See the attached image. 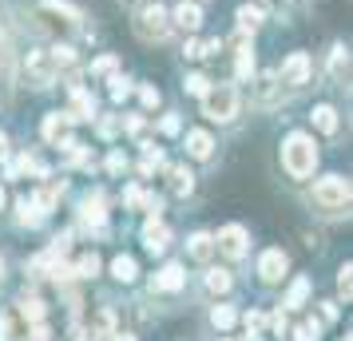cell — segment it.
<instances>
[{
	"label": "cell",
	"instance_id": "obj_1",
	"mask_svg": "<svg viewBox=\"0 0 353 341\" xmlns=\"http://www.w3.org/2000/svg\"><path fill=\"white\" fill-rule=\"evenodd\" d=\"M314 163H318V147L314 139L305 135V131H294L282 147V167L290 171V179H305V175H314Z\"/></svg>",
	"mask_w": 353,
	"mask_h": 341
},
{
	"label": "cell",
	"instance_id": "obj_2",
	"mask_svg": "<svg viewBox=\"0 0 353 341\" xmlns=\"http://www.w3.org/2000/svg\"><path fill=\"white\" fill-rule=\"evenodd\" d=\"M203 115L210 123H230L239 115V92L230 83H219V87H207L203 92Z\"/></svg>",
	"mask_w": 353,
	"mask_h": 341
},
{
	"label": "cell",
	"instance_id": "obj_3",
	"mask_svg": "<svg viewBox=\"0 0 353 341\" xmlns=\"http://www.w3.org/2000/svg\"><path fill=\"white\" fill-rule=\"evenodd\" d=\"M36 20H40V28L52 36L60 32H72L76 24H80V12L72 8V4H60V0H44L40 4V12H36Z\"/></svg>",
	"mask_w": 353,
	"mask_h": 341
},
{
	"label": "cell",
	"instance_id": "obj_4",
	"mask_svg": "<svg viewBox=\"0 0 353 341\" xmlns=\"http://www.w3.org/2000/svg\"><path fill=\"white\" fill-rule=\"evenodd\" d=\"M56 60H52V48H32L24 56V80L32 87H52L56 83Z\"/></svg>",
	"mask_w": 353,
	"mask_h": 341
},
{
	"label": "cell",
	"instance_id": "obj_5",
	"mask_svg": "<svg viewBox=\"0 0 353 341\" xmlns=\"http://www.w3.org/2000/svg\"><path fill=\"white\" fill-rule=\"evenodd\" d=\"M314 198H318V207H325V211H341L350 203V183L341 179V175H330V179H321L314 187Z\"/></svg>",
	"mask_w": 353,
	"mask_h": 341
},
{
	"label": "cell",
	"instance_id": "obj_6",
	"mask_svg": "<svg viewBox=\"0 0 353 341\" xmlns=\"http://www.w3.org/2000/svg\"><path fill=\"white\" fill-rule=\"evenodd\" d=\"M135 32L143 36V40H163V36L171 32V20H167V12H163L159 4H151V8H143L135 17Z\"/></svg>",
	"mask_w": 353,
	"mask_h": 341
},
{
	"label": "cell",
	"instance_id": "obj_7",
	"mask_svg": "<svg viewBox=\"0 0 353 341\" xmlns=\"http://www.w3.org/2000/svg\"><path fill=\"white\" fill-rule=\"evenodd\" d=\"M310 72H314V64H310V56L305 52H294L286 64H282V83H290V87H302V83H310Z\"/></svg>",
	"mask_w": 353,
	"mask_h": 341
},
{
	"label": "cell",
	"instance_id": "obj_8",
	"mask_svg": "<svg viewBox=\"0 0 353 341\" xmlns=\"http://www.w3.org/2000/svg\"><path fill=\"white\" fill-rule=\"evenodd\" d=\"M214 246L223 250L226 258H242V254H246V230L242 227H223L219 238H214Z\"/></svg>",
	"mask_w": 353,
	"mask_h": 341
},
{
	"label": "cell",
	"instance_id": "obj_9",
	"mask_svg": "<svg viewBox=\"0 0 353 341\" xmlns=\"http://www.w3.org/2000/svg\"><path fill=\"white\" fill-rule=\"evenodd\" d=\"M290 258L282 254V250H266L262 258H258V274H262V282H278V278L286 274Z\"/></svg>",
	"mask_w": 353,
	"mask_h": 341
},
{
	"label": "cell",
	"instance_id": "obj_10",
	"mask_svg": "<svg viewBox=\"0 0 353 341\" xmlns=\"http://www.w3.org/2000/svg\"><path fill=\"white\" fill-rule=\"evenodd\" d=\"M167 242H171V230L163 227L159 214H155V218L143 227V246L151 250V254H163V250H167Z\"/></svg>",
	"mask_w": 353,
	"mask_h": 341
},
{
	"label": "cell",
	"instance_id": "obj_11",
	"mask_svg": "<svg viewBox=\"0 0 353 341\" xmlns=\"http://www.w3.org/2000/svg\"><path fill=\"white\" fill-rule=\"evenodd\" d=\"M68 119H92L96 115V99L83 92L80 83H72V112H64Z\"/></svg>",
	"mask_w": 353,
	"mask_h": 341
},
{
	"label": "cell",
	"instance_id": "obj_12",
	"mask_svg": "<svg viewBox=\"0 0 353 341\" xmlns=\"http://www.w3.org/2000/svg\"><path fill=\"white\" fill-rule=\"evenodd\" d=\"M183 282H187V274H183V266H163L159 274H155V290H167V293H175V290H183Z\"/></svg>",
	"mask_w": 353,
	"mask_h": 341
},
{
	"label": "cell",
	"instance_id": "obj_13",
	"mask_svg": "<svg viewBox=\"0 0 353 341\" xmlns=\"http://www.w3.org/2000/svg\"><path fill=\"white\" fill-rule=\"evenodd\" d=\"M171 24H179L183 32H194V28L203 24V8H199V4H187V0H183V4L175 8V20H171Z\"/></svg>",
	"mask_w": 353,
	"mask_h": 341
},
{
	"label": "cell",
	"instance_id": "obj_14",
	"mask_svg": "<svg viewBox=\"0 0 353 341\" xmlns=\"http://www.w3.org/2000/svg\"><path fill=\"white\" fill-rule=\"evenodd\" d=\"M210 151H214V139L207 131H187V155L191 159H210Z\"/></svg>",
	"mask_w": 353,
	"mask_h": 341
},
{
	"label": "cell",
	"instance_id": "obj_15",
	"mask_svg": "<svg viewBox=\"0 0 353 341\" xmlns=\"http://www.w3.org/2000/svg\"><path fill=\"white\" fill-rule=\"evenodd\" d=\"M80 218L88 223V227H96L99 234H103V198H99V195H88V198H83Z\"/></svg>",
	"mask_w": 353,
	"mask_h": 341
},
{
	"label": "cell",
	"instance_id": "obj_16",
	"mask_svg": "<svg viewBox=\"0 0 353 341\" xmlns=\"http://www.w3.org/2000/svg\"><path fill=\"white\" fill-rule=\"evenodd\" d=\"M44 139H48V143H60V139H68V115L52 112L48 119H44Z\"/></svg>",
	"mask_w": 353,
	"mask_h": 341
},
{
	"label": "cell",
	"instance_id": "obj_17",
	"mask_svg": "<svg viewBox=\"0 0 353 341\" xmlns=\"http://www.w3.org/2000/svg\"><path fill=\"white\" fill-rule=\"evenodd\" d=\"M17 218L24 223V227H40V223H44V211L36 207V198H20L17 203Z\"/></svg>",
	"mask_w": 353,
	"mask_h": 341
},
{
	"label": "cell",
	"instance_id": "obj_18",
	"mask_svg": "<svg viewBox=\"0 0 353 341\" xmlns=\"http://www.w3.org/2000/svg\"><path fill=\"white\" fill-rule=\"evenodd\" d=\"M210 254H214V238H210L207 230L191 234V258H194V262H207Z\"/></svg>",
	"mask_w": 353,
	"mask_h": 341
},
{
	"label": "cell",
	"instance_id": "obj_19",
	"mask_svg": "<svg viewBox=\"0 0 353 341\" xmlns=\"http://www.w3.org/2000/svg\"><path fill=\"white\" fill-rule=\"evenodd\" d=\"M314 127H318L321 135H334V131H337V112L330 107V103L314 107Z\"/></svg>",
	"mask_w": 353,
	"mask_h": 341
},
{
	"label": "cell",
	"instance_id": "obj_20",
	"mask_svg": "<svg viewBox=\"0 0 353 341\" xmlns=\"http://www.w3.org/2000/svg\"><path fill=\"white\" fill-rule=\"evenodd\" d=\"M20 318H24V322H32V325H40V322H44V302L24 293V298H20Z\"/></svg>",
	"mask_w": 353,
	"mask_h": 341
},
{
	"label": "cell",
	"instance_id": "obj_21",
	"mask_svg": "<svg viewBox=\"0 0 353 341\" xmlns=\"http://www.w3.org/2000/svg\"><path fill=\"white\" fill-rule=\"evenodd\" d=\"M330 76H334V80H345V76H350V56H345L341 44L330 52Z\"/></svg>",
	"mask_w": 353,
	"mask_h": 341
},
{
	"label": "cell",
	"instance_id": "obj_22",
	"mask_svg": "<svg viewBox=\"0 0 353 341\" xmlns=\"http://www.w3.org/2000/svg\"><path fill=\"white\" fill-rule=\"evenodd\" d=\"M305 298H310V278H294V286L286 293V306L298 309V306H305Z\"/></svg>",
	"mask_w": 353,
	"mask_h": 341
},
{
	"label": "cell",
	"instance_id": "obj_23",
	"mask_svg": "<svg viewBox=\"0 0 353 341\" xmlns=\"http://www.w3.org/2000/svg\"><path fill=\"white\" fill-rule=\"evenodd\" d=\"M191 187H194V175L187 167H175V171H171V191H175V195H191Z\"/></svg>",
	"mask_w": 353,
	"mask_h": 341
},
{
	"label": "cell",
	"instance_id": "obj_24",
	"mask_svg": "<svg viewBox=\"0 0 353 341\" xmlns=\"http://www.w3.org/2000/svg\"><path fill=\"white\" fill-rule=\"evenodd\" d=\"M112 274L119 278V282H135V274H139V270H135V258H128V254H119V258L112 262Z\"/></svg>",
	"mask_w": 353,
	"mask_h": 341
},
{
	"label": "cell",
	"instance_id": "obj_25",
	"mask_svg": "<svg viewBox=\"0 0 353 341\" xmlns=\"http://www.w3.org/2000/svg\"><path fill=\"white\" fill-rule=\"evenodd\" d=\"M258 24H262V8H250V4H242V8H239V28H242V32H254Z\"/></svg>",
	"mask_w": 353,
	"mask_h": 341
},
{
	"label": "cell",
	"instance_id": "obj_26",
	"mask_svg": "<svg viewBox=\"0 0 353 341\" xmlns=\"http://www.w3.org/2000/svg\"><path fill=\"white\" fill-rule=\"evenodd\" d=\"M234 72H239V80H246V76L254 72V48H250V44H242V48H239V60H234Z\"/></svg>",
	"mask_w": 353,
	"mask_h": 341
},
{
	"label": "cell",
	"instance_id": "obj_27",
	"mask_svg": "<svg viewBox=\"0 0 353 341\" xmlns=\"http://www.w3.org/2000/svg\"><path fill=\"white\" fill-rule=\"evenodd\" d=\"M72 274H76V278H96L99 274V258H96V254H83V258L72 266Z\"/></svg>",
	"mask_w": 353,
	"mask_h": 341
},
{
	"label": "cell",
	"instance_id": "obj_28",
	"mask_svg": "<svg viewBox=\"0 0 353 341\" xmlns=\"http://www.w3.org/2000/svg\"><path fill=\"white\" fill-rule=\"evenodd\" d=\"M207 290L210 293H226L230 290V274H226V270H210L207 274Z\"/></svg>",
	"mask_w": 353,
	"mask_h": 341
},
{
	"label": "cell",
	"instance_id": "obj_29",
	"mask_svg": "<svg viewBox=\"0 0 353 341\" xmlns=\"http://www.w3.org/2000/svg\"><path fill=\"white\" fill-rule=\"evenodd\" d=\"M294 341H321V325L318 322H302L294 329Z\"/></svg>",
	"mask_w": 353,
	"mask_h": 341
},
{
	"label": "cell",
	"instance_id": "obj_30",
	"mask_svg": "<svg viewBox=\"0 0 353 341\" xmlns=\"http://www.w3.org/2000/svg\"><path fill=\"white\" fill-rule=\"evenodd\" d=\"M210 322L219 325V329H230V325H234V309L230 306H214L210 309Z\"/></svg>",
	"mask_w": 353,
	"mask_h": 341
},
{
	"label": "cell",
	"instance_id": "obj_31",
	"mask_svg": "<svg viewBox=\"0 0 353 341\" xmlns=\"http://www.w3.org/2000/svg\"><path fill=\"white\" fill-rule=\"evenodd\" d=\"M17 318L12 313H0V341H17Z\"/></svg>",
	"mask_w": 353,
	"mask_h": 341
},
{
	"label": "cell",
	"instance_id": "obj_32",
	"mask_svg": "<svg viewBox=\"0 0 353 341\" xmlns=\"http://www.w3.org/2000/svg\"><path fill=\"white\" fill-rule=\"evenodd\" d=\"M128 96H131V80L128 76H115L112 80V99L119 103V99H128Z\"/></svg>",
	"mask_w": 353,
	"mask_h": 341
},
{
	"label": "cell",
	"instance_id": "obj_33",
	"mask_svg": "<svg viewBox=\"0 0 353 341\" xmlns=\"http://www.w3.org/2000/svg\"><path fill=\"white\" fill-rule=\"evenodd\" d=\"M207 87H210L207 76H199V72H194V76H187V92H191V96H203Z\"/></svg>",
	"mask_w": 353,
	"mask_h": 341
},
{
	"label": "cell",
	"instance_id": "obj_34",
	"mask_svg": "<svg viewBox=\"0 0 353 341\" xmlns=\"http://www.w3.org/2000/svg\"><path fill=\"white\" fill-rule=\"evenodd\" d=\"M337 290L345 293V302H350V290H353V270L350 266H341V274H337Z\"/></svg>",
	"mask_w": 353,
	"mask_h": 341
},
{
	"label": "cell",
	"instance_id": "obj_35",
	"mask_svg": "<svg viewBox=\"0 0 353 341\" xmlns=\"http://www.w3.org/2000/svg\"><path fill=\"white\" fill-rule=\"evenodd\" d=\"M242 325H246V333H258V329H262V325H266V318H262V313H258V309H250V313H246V318H242Z\"/></svg>",
	"mask_w": 353,
	"mask_h": 341
},
{
	"label": "cell",
	"instance_id": "obj_36",
	"mask_svg": "<svg viewBox=\"0 0 353 341\" xmlns=\"http://www.w3.org/2000/svg\"><path fill=\"white\" fill-rule=\"evenodd\" d=\"M92 72H96V76H112L115 72V56H99L96 64H92Z\"/></svg>",
	"mask_w": 353,
	"mask_h": 341
},
{
	"label": "cell",
	"instance_id": "obj_37",
	"mask_svg": "<svg viewBox=\"0 0 353 341\" xmlns=\"http://www.w3.org/2000/svg\"><path fill=\"white\" fill-rule=\"evenodd\" d=\"M274 80H278L274 72H266V76L258 80V96H262V99H270V96H274Z\"/></svg>",
	"mask_w": 353,
	"mask_h": 341
},
{
	"label": "cell",
	"instance_id": "obj_38",
	"mask_svg": "<svg viewBox=\"0 0 353 341\" xmlns=\"http://www.w3.org/2000/svg\"><path fill=\"white\" fill-rule=\"evenodd\" d=\"M179 127H183V123H179V115H163V119H159L163 135H179Z\"/></svg>",
	"mask_w": 353,
	"mask_h": 341
},
{
	"label": "cell",
	"instance_id": "obj_39",
	"mask_svg": "<svg viewBox=\"0 0 353 341\" xmlns=\"http://www.w3.org/2000/svg\"><path fill=\"white\" fill-rule=\"evenodd\" d=\"M139 99H143V107H155L159 103V87H139Z\"/></svg>",
	"mask_w": 353,
	"mask_h": 341
},
{
	"label": "cell",
	"instance_id": "obj_40",
	"mask_svg": "<svg viewBox=\"0 0 353 341\" xmlns=\"http://www.w3.org/2000/svg\"><path fill=\"white\" fill-rule=\"evenodd\" d=\"M139 198H143L139 187H128V191H123V203H128V207H139Z\"/></svg>",
	"mask_w": 353,
	"mask_h": 341
},
{
	"label": "cell",
	"instance_id": "obj_41",
	"mask_svg": "<svg viewBox=\"0 0 353 341\" xmlns=\"http://www.w3.org/2000/svg\"><path fill=\"white\" fill-rule=\"evenodd\" d=\"M123 167H128V163H123V155H119V151H115L112 159H108V171H112V175H119V171H123Z\"/></svg>",
	"mask_w": 353,
	"mask_h": 341
},
{
	"label": "cell",
	"instance_id": "obj_42",
	"mask_svg": "<svg viewBox=\"0 0 353 341\" xmlns=\"http://www.w3.org/2000/svg\"><path fill=\"white\" fill-rule=\"evenodd\" d=\"M115 127H119L115 119H103V123H99V135H103V139H112V135H115Z\"/></svg>",
	"mask_w": 353,
	"mask_h": 341
},
{
	"label": "cell",
	"instance_id": "obj_43",
	"mask_svg": "<svg viewBox=\"0 0 353 341\" xmlns=\"http://www.w3.org/2000/svg\"><path fill=\"white\" fill-rule=\"evenodd\" d=\"M321 318H325V322H334V318H337V306H334V302H321Z\"/></svg>",
	"mask_w": 353,
	"mask_h": 341
},
{
	"label": "cell",
	"instance_id": "obj_44",
	"mask_svg": "<svg viewBox=\"0 0 353 341\" xmlns=\"http://www.w3.org/2000/svg\"><path fill=\"white\" fill-rule=\"evenodd\" d=\"M183 52H187L191 60H199V56H203V44H199V40H191V44H187V48H183Z\"/></svg>",
	"mask_w": 353,
	"mask_h": 341
},
{
	"label": "cell",
	"instance_id": "obj_45",
	"mask_svg": "<svg viewBox=\"0 0 353 341\" xmlns=\"http://www.w3.org/2000/svg\"><path fill=\"white\" fill-rule=\"evenodd\" d=\"M128 131H131V135H139V131H143V119H139V115H131V119H128Z\"/></svg>",
	"mask_w": 353,
	"mask_h": 341
},
{
	"label": "cell",
	"instance_id": "obj_46",
	"mask_svg": "<svg viewBox=\"0 0 353 341\" xmlns=\"http://www.w3.org/2000/svg\"><path fill=\"white\" fill-rule=\"evenodd\" d=\"M4 155H8V135L0 131V159H4Z\"/></svg>",
	"mask_w": 353,
	"mask_h": 341
},
{
	"label": "cell",
	"instance_id": "obj_47",
	"mask_svg": "<svg viewBox=\"0 0 353 341\" xmlns=\"http://www.w3.org/2000/svg\"><path fill=\"white\" fill-rule=\"evenodd\" d=\"M112 338H115V341H135L131 333H112Z\"/></svg>",
	"mask_w": 353,
	"mask_h": 341
},
{
	"label": "cell",
	"instance_id": "obj_48",
	"mask_svg": "<svg viewBox=\"0 0 353 341\" xmlns=\"http://www.w3.org/2000/svg\"><path fill=\"white\" fill-rule=\"evenodd\" d=\"M0 207H4V191H0Z\"/></svg>",
	"mask_w": 353,
	"mask_h": 341
},
{
	"label": "cell",
	"instance_id": "obj_49",
	"mask_svg": "<svg viewBox=\"0 0 353 341\" xmlns=\"http://www.w3.org/2000/svg\"><path fill=\"white\" fill-rule=\"evenodd\" d=\"M0 278H4V262H0Z\"/></svg>",
	"mask_w": 353,
	"mask_h": 341
}]
</instances>
